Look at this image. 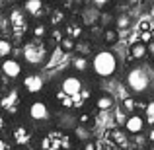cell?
<instances>
[{"mask_svg":"<svg viewBox=\"0 0 154 150\" xmlns=\"http://www.w3.org/2000/svg\"><path fill=\"white\" fill-rule=\"evenodd\" d=\"M117 57L113 51L109 49H100L94 53V57L90 59V68L98 78H111L117 72Z\"/></svg>","mask_w":154,"mask_h":150,"instance_id":"6da1fadb","label":"cell"},{"mask_svg":"<svg viewBox=\"0 0 154 150\" xmlns=\"http://www.w3.org/2000/svg\"><path fill=\"white\" fill-rule=\"evenodd\" d=\"M125 84H127L129 92L133 96H144L148 90H150V84H152V78H150V72L146 70L144 66H131L125 74Z\"/></svg>","mask_w":154,"mask_h":150,"instance_id":"7a4b0ae2","label":"cell"},{"mask_svg":"<svg viewBox=\"0 0 154 150\" xmlns=\"http://www.w3.org/2000/svg\"><path fill=\"white\" fill-rule=\"evenodd\" d=\"M22 55H23V63H27L29 66H41L49 59V49H47L45 41L31 39V41H26Z\"/></svg>","mask_w":154,"mask_h":150,"instance_id":"3957f363","label":"cell"},{"mask_svg":"<svg viewBox=\"0 0 154 150\" xmlns=\"http://www.w3.org/2000/svg\"><path fill=\"white\" fill-rule=\"evenodd\" d=\"M59 94L66 96L68 99H76L84 94V82L78 74H66L63 80H60V86H59Z\"/></svg>","mask_w":154,"mask_h":150,"instance_id":"277c9868","label":"cell"},{"mask_svg":"<svg viewBox=\"0 0 154 150\" xmlns=\"http://www.w3.org/2000/svg\"><path fill=\"white\" fill-rule=\"evenodd\" d=\"M27 117L33 123H47V121H51L53 111L45 99H33L27 105Z\"/></svg>","mask_w":154,"mask_h":150,"instance_id":"5b68a950","label":"cell"},{"mask_svg":"<svg viewBox=\"0 0 154 150\" xmlns=\"http://www.w3.org/2000/svg\"><path fill=\"white\" fill-rule=\"evenodd\" d=\"M22 88L26 94L29 96H37L43 92L45 88V78H43L39 72H27V74L22 76Z\"/></svg>","mask_w":154,"mask_h":150,"instance_id":"8992f818","label":"cell"},{"mask_svg":"<svg viewBox=\"0 0 154 150\" xmlns=\"http://www.w3.org/2000/svg\"><path fill=\"white\" fill-rule=\"evenodd\" d=\"M0 72L8 80H18L23 76V64H22V60L14 59V57H8V59H4L0 63Z\"/></svg>","mask_w":154,"mask_h":150,"instance_id":"52a82bcc","label":"cell"},{"mask_svg":"<svg viewBox=\"0 0 154 150\" xmlns=\"http://www.w3.org/2000/svg\"><path fill=\"white\" fill-rule=\"evenodd\" d=\"M144 129H146V121H144V117L140 115V113H131V115H127V119H125V123H123V131L127 133L129 136H139Z\"/></svg>","mask_w":154,"mask_h":150,"instance_id":"ba28073f","label":"cell"},{"mask_svg":"<svg viewBox=\"0 0 154 150\" xmlns=\"http://www.w3.org/2000/svg\"><path fill=\"white\" fill-rule=\"evenodd\" d=\"M8 20H10V26H12V29L16 31V33H23V29L27 27V16H26V12L22 10V8H12L10 10V16H8Z\"/></svg>","mask_w":154,"mask_h":150,"instance_id":"9c48e42d","label":"cell"},{"mask_svg":"<svg viewBox=\"0 0 154 150\" xmlns=\"http://www.w3.org/2000/svg\"><path fill=\"white\" fill-rule=\"evenodd\" d=\"M12 139H14L16 146H23L31 140V131L27 125H16L14 131H12Z\"/></svg>","mask_w":154,"mask_h":150,"instance_id":"30bf717a","label":"cell"},{"mask_svg":"<svg viewBox=\"0 0 154 150\" xmlns=\"http://www.w3.org/2000/svg\"><path fill=\"white\" fill-rule=\"evenodd\" d=\"M23 12L29 18H41L45 10V0H23Z\"/></svg>","mask_w":154,"mask_h":150,"instance_id":"8fae6325","label":"cell"},{"mask_svg":"<svg viewBox=\"0 0 154 150\" xmlns=\"http://www.w3.org/2000/svg\"><path fill=\"white\" fill-rule=\"evenodd\" d=\"M94 105H96L98 111H113V109H115V98H113L111 94H107V92H102V94L96 98Z\"/></svg>","mask_w":154,"mask_h":150,"instance_id":"7c38bea8","label":"cell"},{"mask_svg":"<svg viewBox=\"0 0 154 150\" xmlns=\"http://www.w3.org/2000/svg\"><path fill=\"white\" fill-rule=\"evenodd\" d=\"M109 139L115 142V146L119 148H127L129 146V135L123 131V127H115L109 131Z\"/></svg>","mask_w":154,"mask_h":150,"instance_id":"4fadbf2b","label":"cell"},{"mask_svg":"<svg viewBox=\"0 0 154 150\" xmlns=\"http://www.w3.org/2000/svg\"><path fill=\"white\" fill-rule=\"evenodd\" d=\"M18 103H20V94H18V90H10L2 99H0V105H2L6 111H10V113H14V109H16V105H18Z\"/></svg>","mask_w":154,"mask_h":150,"instance_id":"5bb4252c","label":"cell"},{"mask_svg":"<svg viewBox=\"0 0 154 150\" xmlns=\"http://www.w3.org/2000/svg\"><path fill=\"white\" fill-rule=\"evenodd\" d=\"M129 53H131V59L133 60H143L148 57V51H146V45L140 41H135L131 43V47H129Z\"/></svg>","mask_w":154,"mask_h":150,"instance_id":"9a60e30c","label":"cell"},{"mask_svg":"<svg viewBox=\"0 0 154 150\" xmlns=\"http://www.w3.org/2000/svg\"><path fill=\"white\" fill-rule=\"evenodd\" d=\"M119 41V31L115 29V27H105V29L102 31V43L107 47L115 45V43Z\"/></svg>","mask_w":154,"mask_h":150,"instance_id":"2e32d148","label":"cell"},{"mask_svg":"<svg viewBox=\"0 0 154 150\" xmlns=\"http://www.w3.org/2000/svg\"><path fill=\"white\" fill-rule=\"evenodd\" d=\"M72 70L74 72H88L90 70V59L82 55H76L72 59Z\"/></svg>","mask_w":154,"mask_h":150,"instance_id":"e0dca14e","label":"cell"},{"mask_svg":"<svg viewBox=\"0 0 154 150\" xmlns=\"http://www.w3.org/2000/svg\"><path fill=\"white\" fill-rule=\"evenodd\" d=\"M47 35H49V29H47V26L43 22H37L33 27H31V39H39V41H43Z\"/></svg>","mask_w":154,"mask_h":150,"instance_id":"ac0fdd59","label":"cell"},{"mask_svg":"<svg viewBox=\"0 0 154 150\" xmlns=\"http://www.w3.org/2000/svg\"><path fill=\"white\" fill-rule=\"evenodd\" d=\"M121 109H123L125 113H137V109H139V101H137L133 96H127V98H123V101H121Z\"/></svg>","mask_w":154,"mask_h":150,"instance_id":"d6986e66","label":"cell"},{"mask_svg":"<svg viewBox=\"0 0 154 150\" xmlns=\"http://www.w3.org/2000/svg\"><path fill=\"white\" fill-rule=\"evenodd\" d=\"M64 31H66V37H70V39H80L82 37V33H84V29H82V26L80 23H68L66 27H64Z\"/></svg>","mask_w":154,"mask_h":150,"instance_id":"ffe728a7","label":"cell"},{"mask_svg":"<svg viewBox=\"0 0 154 150\" xmlns=\"http://www.w3.org/2000/svg\"><path fill=\"white\" fill-rule=\"evenodd\" d=\"M12 51H14V45H12V41H10V39L0 37V60L8 59V57L12 55Z\"/></svg>","mask_w":154,"mask_h":150,"instance_id":"44dd1931","label":"cell"},{"mask_svg":"<svg viewBox=\"0 0 154 150\" xmlns=\"http://www.w3.org/2000/svg\"><path fill=\"white\" fill-rule=\"evenodd\" d=\"M57 47H59V49L63 51V53H70V51H74V49H76V41L64 35V37L59 41V45H57Z\"/></svg>","mask_w":154,"mask_h":150,"instance_id":"7402d4cb","label":"cell"},{"mask_svg":"<svg viewBox=\"0 0 154 150\" xmlns=\"http://www.w3.org/2000/svg\"><path fill=\"white\" fill-rule=\"evenodd\" d=\"M144 121H146V125H150L154 127V99H150L146 105H144V113H143Z\"/></svg>","mask_w":154,"mask_h":150,"instance_id":"603a6c76","label":"cell"},{"mask_svg":"<svg viewBox=\"0 0 154 150\" xmlns=\"http://www.w3.org/2000/svg\"><path fill=\"white\" fill-rule=\"evenodd\" d=\"M64 20H66L64 10H53V12H51V18H49V23H51L53 27H57L59 23H63Z\"/></svg>","mask_w":154,"mask_h":150,"instance_id":"cb8c5ba5","label":"cell"},{"mask_svg":"<svg viewBox=\"0 0 154 150\" xmlns=\"http://www.w3.org/2000/svg\"><path fill=\"white\" fill-rule=\"evenodd\" d=\"M115 26H117L115 27L117 31H119L121 27H125V29H127V27L131 26V18H129V16H125V14L123 16H117V18H115Z\"/></svg>","mask_w":154,"mask_h":150,"instance_id":"d4e9b609","label":"cell"},{"mask_svg":"<svg viewBox=\"0 0 154 150\" xmlns=\"http://www.w3.org/2000/svg\"><path fill=\"white\" fill-rule=\"evenodd\" d=\"M111 2H113V0H92L94 8H98V10H103V8H107Z\"/></svg>","mask_w":154,"mask_h":150,"instance_id":"484cf974","label":"cell"},{"mask_svg":"<svg viewBox=\"0 0 154 150\" xmlns=\"http://www.w3.org/2000/svg\"><path fill=\"white\" fill-rule=\"evenodd\" d=\"M111 16H113V14H109V12H107V14L103 12V14H100V20H98V22H103V23L107 22V23H109V22H113V18H111Z\"/></svg>","mask_w":154,"mask_h":150,"instance_id":"4316f807","label":"cell"},{"mask_svg":"<svg viewBox=\"0 0 154 150\" xmlns=\"http://www.w3.org/2000/svg\"><path fill=\"white\" fill-rule=\"evenodd\" d=\"M146 140H148V144H150V146H154V127H150V129H148Z\"/></svg>","mask_w":154,"mask_h":150,"instance_id":"83f0119b","label":"cell"},{"mask_svg":"<svg viewBox=\"0 0 154 150\" xmlns=\"http://www.w3.org/2000/svg\"><path fill=\"white\" fill-rule=\"evenodd\" d=\"M84 150H98V146H96V142H92V140H86V142H84Z\"/></svg>","mask_w":154,"mask_h":150,"instance_id":"f1b7e54d","label":"cell"},{"mask_svg":"<svg viewBox=\"0 0 154 150\" xmlns=\"http://www.w3.org/2000/svg\"><path fill=\"white\" fill-rule=\"evenodd\" d=\"M146 51H148V57H152V59H154V39L146 45Z\"/></svg>","mask_w":154,"mask_h":150,"instance_id":"f546056e","label":"cell"},{"mask_svg":"<svg viewBox=\"0 0 154 150\" xmlns=\"http://www.w3.org/2000/svg\"><path fill=\"white\" fill-rule=\"evenodd\" d=\"M4 129H6V117L0 115V133H4Z\"/></svg>","mask_w":154,"mask_h":150,"instance_id":"4dcf8cb0","label":"cell"},{"mask_svg":"<svg viewBox=\"0 0 154 150\" xmlns=\"http://www.w3.org/2000/svg\"><path fill=\"white\" fill-rule=\"evenodd\" d=\"M10 150H26V148H23V146H12Z\"/></svg>","mask_w":154,"mask_h":150,"instance_id":"1f68e13d","label":"cell"},{"mask_svg":"<svg viewBox=\"0 0 154 150\" xmlns=\"http://www.w3.org/2000/svg\"><path fill=\"white\" fill-rule=\"evenodd\" d=\"M150 35H152V39H154V27H152V29H150Z\"/></svg>","mask_w":154,"mask_h":150,"instance_id":"d6a6232c","label":"cell"},{"mask_svg":"<svg viewBox=\"0 0 154 150\" xmlns=\"http://www.w3.org/2000/svg\"><path fill=\"white\" fill-rule=\"evenodd\" d=\"M6 2H18V0H6Z\"/></svg>","mask_w":154,"mask_h":150,"instance_id":"836d02e7","label":"cell"},{"mask_svg":"<svg viewBox=\"0 0 154 150\" xmlns=\"http://www.w3.org/2000/svg\"><path fill=\"white\" fill-rule=\"evenodd\" d=\"M129 2H139V0H129Z\"/></svg>","mask_w":154,"mask_h":150,"instance_id":"e575fe53","label":"cell"},{"mask_svg":"<svg viewBox=\"0 0 154 150\" xmlns=\"http://www.w3.org/2000/svg\"><path fill=\"white\" fill-rule=\"evenodd\" d=\"M0 8H2V0H0Z\"/></svg>","mask_w":154,"mask_h":150,"instance_id":"d590c367","label":"cell"},{"mask_svg":"<svg viewBox=\"0 0 154 150\" xmlns=\"http://www.w3.org/2000/svg\"><path fill=\"white\" fill-rule=\"evenodd\" d=\"M137 150H144V148H137Z\"/></svg>","mask_w":154,"mask_h":150,"instance_id":"8d00e7d4","label":"cell"}]
</instances>
